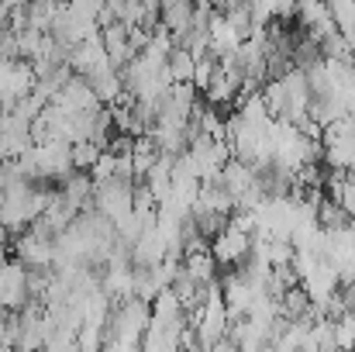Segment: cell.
<instances>
[{"instance_id": "obj_1", "label": "cell", "mask_w": 355, "mask_h": 352, "mask_svg": "<svg viewBox=\"0 0 355 352\" xmlns=\"http://www.w3.org/2000/svg\"><path fill=\"white\" fill-rule=\"evenodd\" d=\"M152 321V301L145 297H124L114 304L107 325H104V346L107 349H138L141 335Z\"/></svg>"}, {"instance_id": "obj_2", "label": "cell", "mask_w": 355, "mask_h": 352, "mask_svg": "<svg viewBox=\"0 0 355 352\" xmlns=\"http://www.w3.org/2000/svg\"><path fill=\"white\" fill-rule=\"evenodd\" d=\"M94 208L101 211V215H107L114 225H124V221H131V215H135V183L131 180H104V183H97L94 187Z\"/></svg>"}, {"instance_id": "obj_3", "label": "cell", "mask_w": 355, "mask_h": 352, "mask_svg": "<svg viewBox=\"0 0 355 352\" xmlns=\"http://www.w3.org/2000/svg\"><path fill=\"white\" fill-rule=\"evenodd\" d=\"M35 152H38V176L42 180H66L76 162H73V142H62V138H49V142H35Z\"/></svg>"}, {"instance_id": "obj_4", "label": "cell", "mask_w": 355, "mask_h": 352, "mask_svg": "<svg viewBox=\"0 0 355 352\" xmlns=\"http://www.w3.org/2000/svg\"><path fill=\"white\" fill-rule=\"evenodd\" d=\"M28 301H31V294H28V266L21 259H14V262H7L0 269V308L21 311Z\"/></svg>"}, {"instance_id": "obj_5", "label": "cell", "mask_w": 355, "mask_h": 352, "mask_svg": "<svg viewBox=\"0 0 355 352\" xmlns=\"http://www.w3.org/2000/svg\"><path fill=\"white\" fill-rule=\"evenodd\" d=\"M69 66H73V73H80V76H94V73L114 66L111 56H107V49H104L101 31H97L94 38H83V42L73 45V52H69Z\"/></svg>"}, {"instance_id": "obj_6", "label": "cell", "mask_w": 355, "mask_h": 352, "mask_svg": "<svg viewBox=\"0 0 355 352\" xmlns=\"http://www.w3.org/2000/svg\"><path fill=\"white\" fill-rule=\"evenodd\" d=\"M52 104H59L66 115H76V111H97L104 101L97 97V90L90 87V80L87 76H80V73H73V80L52 97Z\"/></svg>"}, {"instance_id": "obj_7", "label": "cell", "mask_w": 355, "mask_h": 352, "mask_svg": "<svg viewBox=\"0 0 355 352\" xmlns=\"http://www.w3.org/2000/svg\"><path fill=\"white\" fill-rule=\"evenodd\" d=\"M211 249H214L221 266H238L252 255V232H241L235 225H228L221 235L211 238Z\"/></svg>"}, {"instance_id": "obj_8", "label": "cell", "mask_w": 355, "mask_h": 352, "mask_svg": "<svg viewBox=\"0 0 355 352\" xmlns=\"http://www.w3.org/2000/svg\"><path fill=\"white\" fill-rule=\"evenodd\" d=\"M14 252H17V259H21L24 266H52V259H55L52 238H49V235H38L35 228L17 232V238H14Z\"/></svg>"}, {"instance_id": "obj_9", "label": "cell", "mask_w": 355, "mask_h": 352, "mask_svg": "<svg viewBox=\"0 0 355 352\" xmlns=\"http://www.w3.org/2000/svg\"><path fill=\"white\" fill-rule=\"evenodd\" d=\"M297 17H300V28H304L307 35H314L318 42L338 28V24H335V14H331V7H328V0H300V3H297Z\"/></svg>"}, {"instance_id": "obj_10", "label": "cell", "mask_w": 355, "mask_h": 352, "mask_svg": "<svg viewBox=\"0 0 355 352\" xmlns=\"http://www.w3.org/2000/svg\"><path fill=\"white\" fill-rule=\"evenodd\" d=\"M304 290L311 294V301L314 304H324L331 294H338V287H342V276H338V269H335V262L331 259H321L304 280Z\"/></svg>"}, {"instance_id": "obj_11", "label": "cell", "mask_w": 355, "mask_h": 352, "mask_svg": "<svg viewBox=\"0 0 355 352\" xmlns=\"http://www.w3.org/2000/svg\"><path fill=\"white\" fill-rule=\"evenodd\" d=\"M241 90H245V73H241L238 62H232V66H221L218 69V76L211 80V87L204 94H207L211 104H235L238 97H241Z\"/></svg>"}, {"instance_id": "obj_12", "label": "cell", "mask_w": 355, "mask_h": 352, "mask_svg": "<svg viewBox=\"0 0 355 352\" xmlns=\"http://www.w3.org/2000/svg\"><path fill=\"white\" fill-rule=\"evenodd\" d=\"M221 287H225V304H228V315H232V321H235V318H245L259 290H255V287L245 280V273H232L228 280H221Z\"/></svg>"}, {"instance_id": "obj_13", "label": "cell", "mask_w": 355, "mask_h": 352, "mask_svg": "<svg viewBox=\"0 0 355 352\" xmlns=\"http://www.w3.org/2000/svg\"><path fill=\"white\" fill-rule=\"evenodd\" d=\"M101 38H104V49H107V56H111V62H114L118 69L138 56V52L131 49V42H128V24H124V21L104 24V28H101Z\"/></svg>"}, {"instance_id": "obj_14", "label": "cell", "mask_w": 355, "mask_h": 352, "mask_svg": "<svg viewBox=\"0 0 355 352\" xmlns=\"http://www.w3.org/2000/svg\"><path fill=\"white\" fill-rule=\"evenodd\" d=\"M35 62H28V59H17L14 62V73H10V80H7V90H3V101H0V108H14L21 97H28L31 90H35Z\"/></svg>"}, {"instance_id": "obj_15", "label": "cell", "mask_w": 355, "mask_h": 352, "mask_svg": "<svg viewBox=\"0 0 355 352\" xmlns=\"http://www.w3.org/2000/svg\"><path fill=\"white\" fill-rule=\"evenodd\" d=\"M101 287L114 301L131 297L135 294V262H107V269L101 273Z\"/></svg>"}, {"instance_id": "obj_16", "label": "cell", "mask_w": 355, "mask_h": 352, "mask_svg": "<svg viewBox=\"0 0 355 352\" xmlns=\"http://www.w3.org/2000/svg\"><path fill=\"white\" fill-rule=\"evenodd\" d=\"M162 259H169V242L159 235V228H148L135 238V262L138 266H159Z\"/></svg>"}, {"instance_id": "obj_17", "label": "cell", "mask_w": 355, "mask_h": 352, "mask_svg": "<svg viewBox=\"0 0 355 352\" xmlns=\"http://www.w3.org/2000/svg\"><path fill=\"white\" fill-rule=\"evenodd\" d=\"M94 176L87 173V169H73L66 180H62V197L69 201V204H76L80 211H87V208H94Z\"/></svg>"}, {"instance_id": "obj_18", "label": "cell", "mask_w": 355, "mask_h": 352, "mask_svg": "<svg viewBox=\"0 0 355 352\" xmlns=\"http://www.w3.org/2000/svg\"><path fill=\"white\" fill-rule=\"evenodd\" d=\"M87 80H90V87L97 90V97L104 104H114V101L124 97V76H121L118 66H107V69H101V73H94Z\"/></svg>"}, {"instance_id": "obj_19", "label": "cell", "mask_w": 355, "mask_h": 352, "mask_svg": "<svg viewBox=\"0 0 355 352\" xmlns=\"http://www.w3.org/2000/svg\"><path fill=\"white\" fill-rule=\"evenodd\" d=\"M218 266H221V262H218V255H214V249H211V245L183 255V269H187L193 280H200V283L214 280V276H218Z\"/></svg>"}, {"instance_id": "obj_20", "label": "cell", "mask_w": 355, "mask_h": 352, "mask_svg": "<svg viewBox=\"0 0 355 352\" xmlns=\"http://www.w3.org/2000/svg\"><path fill=\"white\" fill-rule=\"evenodd\" d=\"M166 69H169L173 83H193L197 56H193L187 45H173V52H169V59H166Z\"/></svg>"}, {"instance_id": "obj_21", "label": "cell", "mask_w": 355, "mask_h": 352, "mask_svg": "<svg viewBox=\"0 0 355 352\" xmlns=\"http://www.w3.org/2000/svg\"><path fill=\"white\" fill-rule=\"evenodd\" d=\"M162 24L173 31V38H183L193 28V0H180L173 7H162Z\"/></svg>"}, {"instance_id": "obj_22", "label": "cell", "mask_w": 355, "mask_h": 352, "mask_svg": "<svg viewBox=\"0 0 355 352\" xmlns=\"http://www.w3.org/2000/svg\"><path fill=\"white\" fill-rule=\"evenodd\" d=\"M311 294L304 290V283H293V287H286L283 290V297H279V311H283V318H290V321H297V318H304L307 311H311Z\"/></svg>"}, {"instance_id": "obj_23", "label": "cell", "mask_w": 355, "mask_h": 352, "mask_svg": "<svg viewBox=\"0 0 355 352\" xmlns=\"http://www.w3.org/2000/svg\"><path fill=\"white\" fill-rule=\"evenodd\" d=\"M59 7H62V0H28V21L35 28L49 31L52 21H55V14H59Z\"/></svg>"}, {"instance_id": "obj_24", "label": "cell", "mask_w": 355, "mask_h": 352, "mask_svg": "<svg viewBox=\"0 0 355 352\" xmlns=\"http://www.w3.org/2000/svg\"><path fill=\"white\" fill-rule=\"evenodd\" d=\"M45 35L49 31H42V28H24V31H17V52H21V59H28V62H35L38 56H42V45H45Z\"/></svg>"}, {"instance_id": "obj_25", "label": "cell", "mask_w": 355, "mask_h": 352, "mask_svg": "<svg viewBox=\"0 0 355 352\" xmlns=\"http://www.w3.org/2000/svg\"><path fill=\"white\" fill-rule=\"evenodd\" d=\"M318 221H321V228H342V225H349L352 221V215L338 204V201H331V197H324L321 201V208H318Z\"/></svg>"}, {"instance_id": "obj_26", "label": "cell", "mask_w": 355, "mask_h": 352, "mask_svg": "<svg viewBox=\"0 0 355 352\" xmlns=\"http://www.w3.org/2000/svg\"><path fill=\"white\" fill-rule=\"evenodd\" d=\"M193 215V221H197V228L204 238H214V235H221L228 228V221H232V215H218V211H200V208H193L190 211Z\"/></svg>"}, {"instance_id": "obj_27", "label": "cell", "mask_w": 355, "mask_h": 352, "mask_svg": "<svg viewBox=\"0 0 355 352\" xmlns=\"http://www.w3.org/2000/svg\"><path fill=\"white\" fill-rule=\"evenodd\" d=\"M293 255H297V245H293L290 235H272L269 238V262L272 266H290Z\"/></svg>"}, {"instance_id": "obj_28", "label": "cell", "mask_w": 355, "mask_h": 352, "mask_svg": "<svg viewBox=\"0 0 355 352\" xmlns=\"http://www.w3.org/2000/svg\"><path fill=\"white\" fill-rule=\"evenodd\" d=\"M101 145L94 142V138H83V142H73V162H76V169H94V162L101 159Z\"/></svg>"}, {"instance_id": "obj_29", "label": "cell", "mask_w": 355, "mask_h": 352, "mask_svg": "<svg viewBox=\"0 0 355 352\" xmlns=\"http://www.w3.org/2000/svg\"><path fill=\"white\" fill-rule=\"evenodd\" d=\"M218 69H221V62H218L211 52L200 56V59H197V69H193V87H197V90H207L211 80L218 76Z\"/></svg>"}, {"instance_id": "obj_30", "label": "cell", "mask_w": 355, "mask_h": 352, "mask_svg": "<svg viewBox=\"0 0 355 352\" xmlns=\"http://www.w3.org/2000/svg\"><path fill=\"white\" fill-rule=\"evenodd\" d=\"M45 104H49V97H45V94H38V90H31L28 97H21V101L14 104V115L24 117V121H35V117L45 111Z\"/></svg>"}, {"instance_id": "obj_31", "label": "cell", "mask_w": 355, "mask_h": 352, "mask_svg": "<svg viewBox=\"0 0 355 352\" xmlns=\"http://www.w3.org/2000/svg\"><path fill=\"white\" fill-rule=\"evenodd\" d=\"M335 339H338V349H355V311L352 308L335 321Z\"/></svg>"}, {"instance_id": "obj_32", "label": "cell", "mask_w": 355, "mask_h": 352, "mask_svg": "<svg viewBox=\"0 0 355 352\" xmlns=\"http://www.w3.org/2000/svg\"><path fill=\"white\" fill-rule=\"evenodd\" d=\"M114 173H118V156H114L111 149H104L101 159L94 162L90 176H94V183H104V180H114Z\"/></svg>"}, {"instance_id": "obj_33", "label": "cell", "mask_w": 355, "mask_h": 352, "mask_svg": "<svg viewBox=\"0 0 355 352\" xmlns=\"http://www.w3.org/2000/svg\"><path fill=\"white\" fill-rule=\"evenodd\" d=\"M76 339H80V349H101V346H104V328H97V325H80Z\"/></svg>"}, {"instance_id": "obj_34", "label": "cell", "mask_w": 355, "mask_h": 352, "mask_svg": "<svg viewBox=\"0 0 355 352\" xmlns=\"http://www.w3.org/2000/svg\"><path fill=\"white\" fill-rule=\"evenodd\" d=\"M338 204L355 218V169H345V183H342V197Z\"/></svg>"}, {"instance_id": "obj_35", "label": "cell", "mask_w": 355, "mask_h": 352, "mask_svg": "<svg viewBox=\"0 0 355 352\" xmlns=\"http://www.w3.org/2000/svg\"><path fill=\"white\" fill-rule=\"evenodd\" d=\"M14 62H17V59H3V56H0V101H3L7 80H10V73H14Z\"/></svg>"}, {"instance_id": "obj_36", "label": "cell", "mask_w": 355, "mask_h": 352, "mask_svg": "<svg viewBox=\"0 0 355 352\" xmlns=\"http://www.w3.org/2000/svg\"><path fill=\"white\" fill-rule=\"evenodd\" d=\"M3 159H14V156H10V142H7V135L0 131V162H3Z\"/></svg>"}, {"instance_id": "obj_37", "label": "cell", "mask_w": 355, "mask_h": 352, "mask_svg": "<svg viewBox=\"0 0 355 352\" xmlns=\"http://www.w3.org/2000/svg\"><path fill=\"white\" fill-rule=\"evenodd\" d=\"M7 262H10V259H7V252H3V245H0V269H3Z\"/></svg>"}]
</instances>
